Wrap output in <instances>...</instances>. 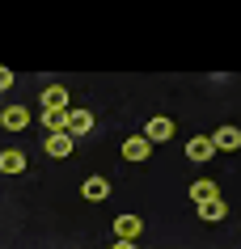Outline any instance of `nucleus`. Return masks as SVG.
<instances>
[{"instance_id":"obj_15","label":"nucleus","mask_w":241,"mask_h":249,"mask_svg":"<svg viewBox=\"0 0 241 249\" xmlns=\"http://www.w3.org/2000/svg\"><path fill=\"white\" fill-rule=\"evenodd\" d=\"M13 80H17V76L9 72V68H0V93H4V89H13Z\"/></svg>"},{"instance_id":"obj_4","label":"nucleus","mask_w":241,"mask_h":249,"mask_svg":"<svg viewBox=\"0 0 241 249\" xmlns=\"http://www.w3.org/2000/svg\"><path fill=\"white\" fill-rule=\"evenodd\" d=\"M212 148L216 152H237L241 148V127H220V131L212 135Z\"/></svg>"},{"instance_id":"obj_8","label":"nucleus","mask_w":241,"mask_h":249,"mask_svg":"<svg viewBox=\"0 0 241 249\" xmlns=\"http://www.w3.org/2000/svg\"><path fill=\"white\" fill-rule=\"evenodd\" d=\"M38 102H42V110H68V89L64 85H47Z\"/></svg>"},{"instance_id":"obj_11","label":"nucleus","mask_w":241,"mask_h":249,"mask_svg":"<svg viewBox=\"0 0 241 249\" xmlns=\"http://www.w3.org/2000/svg\"><path fill=\"white\" fill-rule=\"evenodd\" d=\"M186 157H190V160H212V157H216L212 135H195V140L186 144Z\"/></svg>"},{"instance_id":"obj_5","label":"nucleus","mask_w":241,"mask_h":249,"mask_svg":"<svg viewBox=\"0 0 241 249\" xmlns=\"http://www.w3.org/2000/svg\"><path fill=\"white\" fill-rule=\"evenodd\" d=\"M93 131V114L89 110H68V135L72 140H80V135Z\"/></svg>"},{"instance_id":"obj_7","label":"nucleus","mask_w":241,"mask_h":249,"mask_svg":"<svg viewBox=\"0 0 241 249\" xmlns=\"http://www.w3.org/2000/svg\"><path fill=\"white\" fill-rule=\"evenodd\" d=\"M80 195L89 198V203H106V198H110V182H106V178H85Z\"/></svg>"},{"instance_id":"obj_9","label":"nucleus","mask_w":241,"mask_h":249,"mask_svg":"<svg viewBox=\"0 0 241 249\" xmlns=\"http://www.w3.org/2000/svg\"><path fill=\"white\" fill-rule=\"evenodd\" d=\"M148 157H152V144H148L144 135H131L123 144V160H148Z\"/></svg>"},{"instance_id":"obj_16","label":"nucleus","mask_w":241,"mask_h":249,"mask_svg":"<svg viewBox=\"0 0 241 249\" xmlns=\"http://www.w3.org/2000/svg\"><path fill=\"white\" fill-rule=\"evenodd\" d=\"M110 249H135V241H114Z\"/></svg>"},{"instance_id":"obj_1","label":"nucleus","mask_w":241,"mask_h":249,"mask_svg":"<svg viewBox=\"0 0 241 249\" xmlns=\"http://www.w3.org/2000/svg\"><path fill=\"white\" fill-rule=\"evenodd\" d=\"M30 106H4V110H0V127H4V131H26L30 127Z\"/></svg>"},{"instance_id":"obj_12","label":"nucleus","mask_w":241,"mask_h":249,"mask_svg":"<svg viewBox=\"0 0 241 249\" xmlns=\"http://www.w3.org/2000/svg\"><path fill=\"white\" fill-rule=\"evenodd\" d=\"M190 198H195V207H203V203H212V198H220V190H216V182L199 178V182H190Z\"/></svg>"},{"instance_id":"obj_2","label":"nucleus","mask_w":241,"mask_h":249,"mask_svg":"<svg viewBox=\"0 0 241 249\" xmlns=\"http://www.w3.org/2000/svg\"><path fill=\"white\" fill-rule=\"evenodd\" d=\"M144 140H148V144H165V140H174V118L152 114V118H148V127H144Z\"/></svg>"},{"instance_id":"obj_14","label":"nucleus","mask_w":241,"mask_h":249,"mask_svg":"<svg viewBox=\"0 0 241 249\" xmlns=\"http://www.w3.org/2000/svg\"><path fill=\"white\" fill-rule=\"evenodd\" d=\"M224 215H228L224 198H212V203H203V207H199V220H207V224H220Z\"/></svg>"},{"instance_id":"obj_10","label":"nucleus","mask_w":241,"mask_h":249,"mask_svg":"<svg viewBox=\"0 0 241 249\" xmlns=\"http://www.w3.org/2000/svg\"><path fill=\"white\" fill-rule=\"evenodd\" d=\"M0 173H26V152L21 148H4L0 152Z\"/></svg>"},{"instance_id":"obj_3","label":"nucleus","mask_w":241,"mask_h":249,"mask_svg":"<svg viewBox=\"0 0 241 249\" xmlns=\"http://www.w3.org/2000/svg\"><path fill=\"white\" fill-rule=\"evenodd\" d=\"M140 232H144V220H140V215H131V211L114 215V236H119V241H140Z\"/></svg>"},{"instance_id":"obj_13","label":"nucleus","mask_w":241,"mask_h":249,"mask_svg":"<svg viewBox=\"0 0 241 249\" xmlns=\"http://www.w3.org/2000/svg\"><path fill=\"white\" fill-rule=\"evenodd\" d=\"M42 127H47V135L68 131V110H42Z\"/></svg>"},{"instance_id":"obj_6","label":"nucleus","mask_w":241,"mask_h":249,"mask_svg":"<svg viewBox=\"0 0 241 249\" xmlns=\"http://www.w3.org/2000/svg\"><path fill=\"white\" fill-rule=\"evenodd\" d=\"M42 148H47V157H72L76 140H72L68 131H59V135H47V140H42Z\"/></svg>"}]
</instances>
